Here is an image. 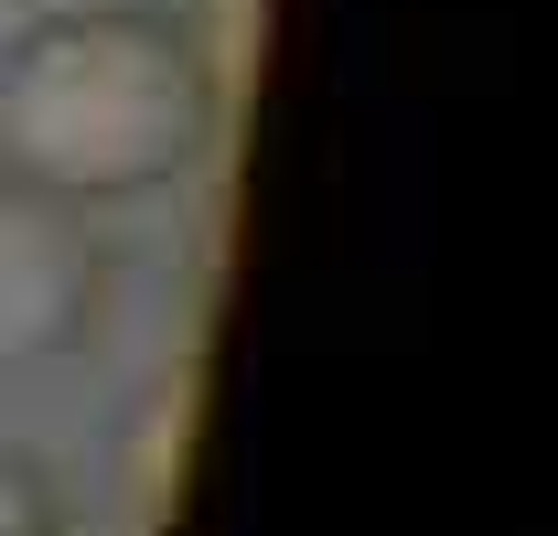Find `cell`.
<instances>
[{
	"label": "cell",
	"mask_w": 558,
	"mask_h": 536,
	"mask_svg": "<svg viewBox=\"0 0 558 536\" xmlns=\"http://www.w3.org/2000/svg\"><path fill=\"white\" fill-rule=\"evenodd\" d=\"M215 139V65L172 11H44L0 54V172L65 204L161 194Z\"/></svg>",
	"instance_id": "1"
},
{
	"label": "cell",
	"mask_w": 558,
	"mask_h": 536,
	"mask_svg": "<svg viewBox=\"0 0 558 536\" xmlns=\"http://www.w3.org/2000/svg\"><path fill=\"white\" fill-rule=\"evenodd\" d=\"M97 290H108V258H97L86 204L0 172V376L75 354L97 322Z\"/></svg>",
	"instance_id": "2"
},
{
	"label": "cell",
	"mask_w": 558,
	"mask_h": 536,
	"mask_svg": "<svg viewBox=\"0 0 558 536\" xmlns=\"http://www.w3.org/2000/svg\"><path fill=\"white\" fill-rule=\"evenodd\" d=\"M0 536H75L54 472L33 462V451H11V440H0Z\"/></svg>",
	"instance_id": "3"
}]
</instances>
